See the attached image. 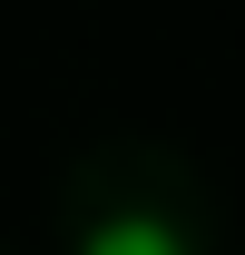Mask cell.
<instances>
[{
  "mask_svg": "<svg viewBox=\"0 0 245 255\" xmlns=\"http://www.w3.org/2000/svg\"><path fill=\"white\" fill-rule=\"evenodd\" d=\"M79 255H196V246H186V226H177V216L118 206V216H98L89 236H79Z\"/></svg>",
  "mask_w": 245,
  "mask_h": 255,
  "instance_id": "6da1fadb",
  "label": "cell"
}]
</instances>
